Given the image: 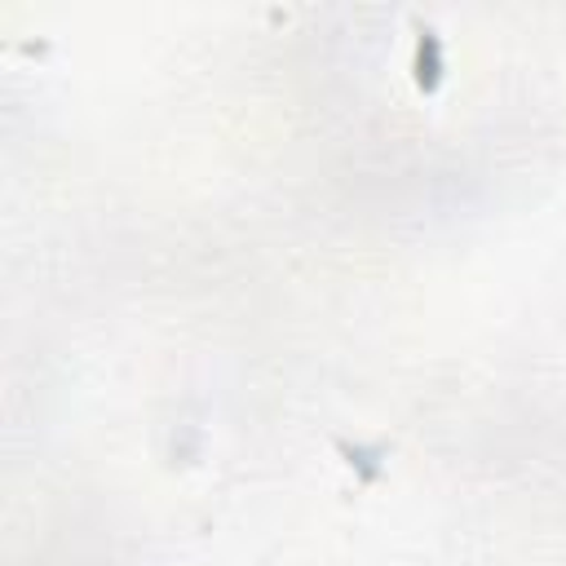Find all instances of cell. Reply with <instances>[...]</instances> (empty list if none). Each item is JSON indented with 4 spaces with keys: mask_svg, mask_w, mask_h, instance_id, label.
Segmentation results:
<instances>
[{
    "mask_svg": "<svg viewBox=\"0 0 566 566\" xmlns=\"http://www.w3.org/2000/svg\"><path fill=\"white\" fill-rule=\"evenodd\" d=\"M407 71H411V84L433 97L442 93L447 75H451V49H447V35L429 22V18H411V53H407Z\"/></svg>",
    "mask_w": 566,
    "mask_h": 566,
    "instance_id": "1",
    "label": "cell"
},
{
    "mask_svg": "<svg viewBox=\"0 0 566 566\" xmlns=\"http://www.w3.org/2000/svg\"><path fill=\"white\" fill-rule=\"evenodd\" d=\"M332 451L354 473L358 486H380L389 473V442H363V438H332Z\"/></svg>",
    "mask_w": 566,
    "mask_h": 566,
    "instance_id": "2",
    "label": "cell"
}]
</instances>
